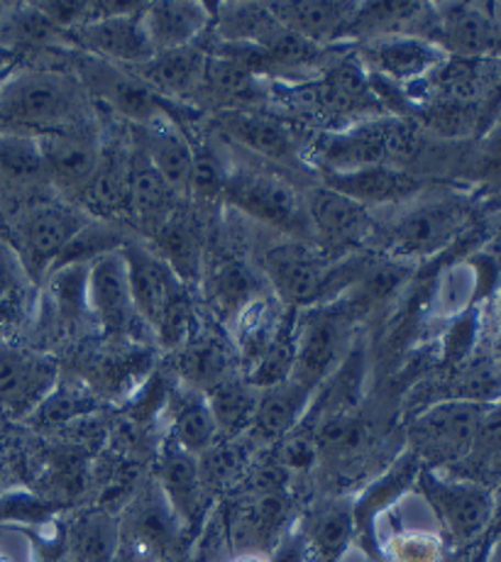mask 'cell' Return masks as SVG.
I'll return each instance as SVG.
<instances>
[{
  "mask_svg": "<svg viewBox=\"0 0 501 562\" xmlns=\"http://www.w3.org/2000/svg\"><path fill=\"white\" fill-rule=\"evenodd\" d=\"M475 215L470 196L431 183L411 201L372 213V245L387 257L411 262L443 252L460 237Z\"/></svg>",
  "mask_w": 501,
  "mask_h": 562,
  "instance_id": "cell-1",
  "label": "cell"
},
{
  "mask_svg": "<svg viewBox=\"0 0 501 562\" xmlns=\"http://www.w3.org/2000/svg\"><path fill=\"white\" fill-rule=\"evenodd\" d=\"M369 257L367 252L331 257L319 245L281 237L259 255V272L281 306L297 311L345 296L365 272Z\"/></svg>",
  "mask_w": 501,
  "mask_h": 562,
  "instance_id": "cell-2",
  "label": "cell"
},
{
  "mask_svg": "<svg viewBox=\"0 0 501 562\" xmlns=\"http://www.w3.org/2000/svg\"><path fill=\"white\" fill-rule=\"evenodd\" d=\"M81 83L69 74L27 67L0 81V130L32 137L89 125Z\"/></svg>",
  "mask_w": 501,
  "mask_h": 562,
  "instance_id": "cell-3",
  "label": "cell"
},
{
  "mask_svg": "<svg viewBox=\"0 0 501 562\" xmlns=\"http://www.w3.org/2000/svg\"><path fill=\"white\" fill-rule=\"evenodd\" d=\"M127 267L135 308L155 340L167 350H179L196 333L193 306L187 284L171 267L143 243H127L120 250Z\"/></svg>",
  "mask_w": 501,
  "mask_h": 562,
  "instance_id": "cell-4",
  "label": "cell"
},
{
  "mask_svg": "<svg viewBox=\"0 0 501 562\" xmlns=\"http://www.w3.org/2000/svg\"><path fill=\"white\" fill-rule=\"evenodd\" d=\"M223 201L281 237L313 243L303 191L263 159L227 161Z\"/></svg>",
  "mask_w": 501,
  "mask_h": 562,
  "instance_id": "cell-5",
  "label": "cell"
},
{
  "mask_svg": "<svg viewBox=\"0 0 501 562\" xmlns=\"http://www.w3.org/2000/svg\"><path fill=\"white\" fill-rule=\"evenodd\" d=\"M357 308L347 299L303 308L293 318L291 380L319 392V386L343 364L353 350Z\"/></svg>",
  "mask_w": 501,
  "mask_h": 562,
  "instance_id": "cell-6",
  "label": "cell"
},
{
  "mask_svg": "<svg viewBox=\"0 0 501 562\" xmlns=\"http://www.w3.org/2000/svg\"><path fill=\"white\" fill-rule=\"evenodd\" d=\"M89 221L91 215H86L79 205L54 199L32 201L18 213L13 237L8 243L13 245L32 284H40L42 279L49 277L64 247Z\"/></svg>",
  "mask_w": 501,
  "mask_h": 562,
  "instance_id": "cell-7",
  "label": "cell"
},
{
  "mask_svg": "<svg viewBox=\"0 0 501 562\" xmlns=\"http://www.w3.org/2000/svg\"><path fill=\"white\" fill-rule=\"evenodd\" d=\"M489 404L441 402L407 418V450L428 470H450L460 464L472 448L479 420Z\"/></svg>",
  "mask_w": 501,
  "mask_h": 562,
  "instance_id": "cell-8",
  "label": "cell"
},
{
  "mask_svg": "<svg viewBox=\"0 0 501 562\" xmlns=\"http://www.w3.org/2000/svg\"><path fill=\"white\" fill-rule=\"evenodd\" d=\"M413 490H419L438 518L448 543L455 548H472L485 538L492 521V486L457 480L423 468Z\"/></svg>",
  "mask_w": 501,
  "mask_h": 562,
  "instance_id": "cell-9",
  "label": "cell"
},
{
  "mask_svg": "<svg viewBox=\"0 0 501 562\" xmlns=\"http://www.w3.org/2000/svg\"><path fill=\"white\" fill-rule=\"evenodd\" d=\"M76 79L81 86L89 89L96 101L105 103L113 113L127 117L140 125H149L157 121H177V113H174V105H167L165 99L147 89V86L140 81L133 71L125 67H118L113 61L98 59L93 54H79L76 57Z\"/></svg>",
  "mask_w": 501,
  "mask_h": 562,
  "instance_id": "cell-10",
  "label": "cell"
},
{
  "mask_svg": "<svg viewBox=\"0 0 501 562\" xmlns=\"http://www.w3.org/2000/svg\"><path fill=\"white\" fill-rule=\"evenodd\" d=\"M120 540H127L137 555L147 560L177 562L189 546V533L181 526L177 514L162 494L159 484L152 480L140 486L127 504V516L120 531Z\"/></svg>",
  "mask_w": 501,
  "mask_h": 562,
  "instance_id": "cell-11",
  "label": "cell"
},
{
  "mask_svg": "<svg viewBox=\"0 0 501 562\" xmlns=\"http://www.w3.org/2000/svg\"><path fill=\"white\" fill-rule=\"evenodd\" d=\"M89 301L93 321L118 342L147 345L155 335L145 326L130 291L127 267L120 252L98 259L89 267Z\"/></svg>",
  "mask_w": 501,
  "mask_h": 562,
  "instance_id": "cell-12",
  "label": "cell"
},
{
  "mask_svg": "<svg viewBox=\"0 0 501 562\" xmlns=\"http://www.w3.org/2000/svg\"><path fill=\"white\" fill-rule=\"evenodd\" d=\"M201 286L205 304H209L213 316L223 321L225 326L249 301L271 291L263 272L249 259L235 252L231 245L211 243H205Z\"/></svg>",
  "mask_w": 501,
  "mask_h": 562,
  "instance_id": "cell-13",
  "label": "cell"
},
{
  "mask_svg": "<svg viewBox=\"0 0 501 562\" xmlns=\"http://www.w3.org/2000/svg\"><path fill=\"white\" fill-rule=\"evenodd\" d=\"M307 211L313 231V243L325 255L345 257L372 240V211L341 196L323 183H313L307 191Z\"/></svg>",
  "mask_w": 501,
  "mask_h": 562,
  "instance_id": "cell-14",
  "label": "cell"
},
{
  "mask_svg": "<svg viewBox=\"0 0 501 562\" xmlns=\"http://www.w3.org/2000/svg\"><path fill=\"white\" fill-rule=\"evenodd\" d=\"M394 115H372L315 139L311 161L323 175H343L375 165H387L389 130Z\"/></svg>",
  "mask_w": 501,
  "mask_h": 562,
  "instance_id": "cell-15",
  "label": "cell"
},
{
  "mask_svg": "<svg viewBox=\"0 0 501 562\" xmlns=\"http://www.w3.org/2000/svg\"><path fill=\"white\" fill-rule=\"evenodd\" d=\"M291 524L289 490H249L227 516V543L237 550V555H265Z\"/></svg>",
  "mask_w": 501,
  "mask_h": 562,
  "instance_id": "cell-16",
  "label": "cell"
},
{
  "mask_svg": "<svg viewBox=\"0 0 501 562\" xmlns=\"http://www.w3.org/2000/svg\"><path fill=\"white\" fill-rule=\"evenodd\" d=\"M450 54L421 35H385L363 42L367 74L389 86L421 83Z\"/></svg>",
  "mask_w": 501,
  "mask_h": 562,
  "instance_id": "cell-17",
  "label": "cell"
},
{
  "mask_svg": "<svg viewBox=\"0 0 501 562\" xmlns=\"http://www.w3.org/2000/svg\"><path fill=\"white\" fill-rule=\"evenodd\" d=\"M162 494L169 502L171 512L177 514L181 526L187 528L189 538L201 531V526L209 516L211 494L205 492L199 460L191 452L183 450L177 440L169 436L162 440L157 450V477Z\"/></svg>",
  "mask_w": 501,
  "mask_h": 562,
  "instance_id": "cell-18",
  "label": "cell"
},
{
  "mask_svg": "<svg viewBox=\"0 0 501 562\" xmlns=\"http://www.w3.org/2000/svg\"><path fill=\"white\" fill-rule=\"evenodd\" d=\"M57 382L59 367L47 355L15 345L0 348V408L10 416L27 420Z\"/></svg>",
  "mask_w": 501,
  "mask_h": 562,
  "instance_id": "cell-19",
  "label": "cell"
},
{
  "mask_svg": "<svg viewBox=\"0 0 501 562\" xmlns=\"http://www.w3.org/2000/svg\"><path fill=\"white\" fill-rule=\"evenodd\" d=\"M69 40L79 42L86 54H93L98 59L113 61L125 69H135L157 54L143 25V3L74 30Z\"/></svg>",
  "mask_w": 501,
  "mask_h": 562,
  "instance_id": "cell-20",
  "label": "cell"
},
{
  "mask_svg": "<svg viewBox=\"0 0 501 562\" xmlns=\"http://www.w3.org/2000/svg\"><path fill=\"white\" fill-rule=\"evenodd\" d=\"M433 42L453 57L497 59L501 57V27L487 15L485 5L453 3L433 5Z\"/></svg>",
  "mask_w": 501,
  "mask_h": 562,
  "instance_id": "cell-21",
  "label": "cell"
},
{
  "mask_svg": "<svg viewBox=\"0 0 501 562\" xmlns=\"http://www.w3.org/2000/svg\"><path fill=\"white\" fill-rule=\"evenodd\" d=\"M321 183L372 213L407 203L428 187L423 177L389 165L343 171V175H323Z\"/></svg>",
  "mask_w": 501,
  "mask_h": 562,
  "instance_id": "cell-22",
  "label": "cell"
},
{
  "mask_svg": "<svg viewBox=\"0 0 501 562\" xmlns=\"http://www.w3.org/2000/svg\"><path fill=\"white\" fill-rule=\"evenodd\" d=\"M423 470L421 460L413 456L411 450H401L394 458V462L379 474L375 482H369L363 494L353 502V521H355V536L363 538L365 548L369 550V555L375 560H382V553H379V543H377V521L379 516L389 512L401 496H404L409 490L416 486L419 472Z\"/></svg>",
  "mask_w": 501,
  "mask_h": 562,
  "instance_id": "cell-23",
  "label": "cell"
},
{
  "mask_svg": "<svg viewBox=\"0 0 501 562\" xmlns=\"http://www.w3.org/2000/svg\"><path fill=\"white\" fill-rule=\"evenodd\" d=\"M215 127L223 139H231L233 145L267 165L271 161V165H287L291 169L301 165L297 137L275 117L257 111H223L215 115Z\"/></svg>",
  "mask_w": 501,
  "mask_h": 562,
  "instance_id": "cell-24",
  "label": "cell"
},
{
  "mask_svg": "<svg viewBox=\"0 0 501 562\" xmlns=\"http://www.w3.org/2000/svg\"><path fill=\"white\" fill-rule=\"evenodd\" d=\"M40 149L45 159L47 179L59 189L76 193L91 181L103 159V149L89 125L64 130V133L42 135Z\"/></svg>",
  "mask_w": 501,
  "mask_h": 562,
  "instance_id": "cell-25",
  "label": "cell"
},
{
  "mask_svg": "<svg viewBox=\"0 0 501 562\" xmlns=\"http://www.w3.org/2000/svg\"><path fill=\"white\" fill-rule=\"evenodd\" d=\"M93 355L96 358L89 362V382L84 384L98 398L108 396L127 402L149 380L152 367H155V358H152L155 352L149 350V345L113 340L111 348Z\"/></svg>",
  "mask_w": 501,
  "mask_h": 562,
  "instance_id": "cell-26",
  "label": "cell"
},
{
  "mask_svg": "<svg viewBox=\"0 0 501 562\" xmlns=\"http://www.w3.org/2000/svg\"><path fill=\"white\" fill-rule=\"evenodd\" d=\"M269 95L265 77H259L235 57L213 52L205 59L203 79L193 101H215L221 111H255V105L263 103Z\"/></svg>",
  "mask_w": 501,
  "mask_h": 562,
  "instance_id": "cell-27",
  "label": "cell"
},
{
  "mask_svg": "<svg viewBox=\"0 0 501 562\" xmlns=\"http://www.w3.org/2000/svg\"><path fill=\"white\" fill-rule=\"evenodd\" d=\"M174 352H177V360H174L177 380L201 394H209L218 384L237 376L240 370V360L231 338H223V335L215 333L196 330Z\"/></svg>",
  "mask_w": 501,
  "mask_h": 562,
  "instance_id": "cell-28",
  "label": "cell"
},
{
  "mask_svg": "<svg viewBox=\"0 0 501 562\" xmlns=\"http://www.w3.org/2000/svg\"><path fill=\"white\" fill-rule=\"evenodd\" d=\"M152 250H155L165 262L171 267L183 284H193L201 281L203 257H205V237L201 233V225L196 215L183 209V205H174V209L152 225Z\"/></svg>",
  "mask_w": 501,
  "mask_h": 562,
  "instance_id": "cell-29",
  "label": "cell"
},
{
  "mask_svg": "<svg viewBox=\"0 0 501 562\" xmlns=\"http://www.w3.org/2000/svg\"><path fill=\"white\" fill-rule=\"evenodd\" d=\"M205 59H209V54L199 45H191L181 49L157 52L155 57L130 71H133L147 89L155 91L159 99L181 103L193 101L196 91H199Z\"/></svg>",
  "mask_w": 501,
  "mask_h": 562,
  "instance_id": "cell-30",
  "label": "cell"
},
{
  "mask_svg": "<svg viewBox=\"0 0 501 562\" xmlns=\"http://www.w3.org/2000/svg\"><path fill=\"white\" fill-rule=\"evenodd\" d=\"M313 394L315 392H311V389L301 386L293 380H287L277 386L265 389V392H259L257 411L247 436L255 442L277 446L281 438H287L291 430L307 418Z\"/></svg>",
  "mask_w": 501,
  "mask_h": 562,
  "instance_id": "cell-31",
  "label": "cell"
},
{
  "mask_svg": "<svg viewBox=\"0 0 501 562\" xmlns=\"http://www.w3.org/2000/svg\"><path fill=\"white\" fill-rule=\"evenodd\" d=\"M165 414L169 418V438L196 458L221 440L209 398L179 380L171 384Z\"/></svg>",
  "mask_w": 501,
  "mask_h": 562,
  "instance_id": "cell-32",
  "label": "cell"
},
{
  "mask_svg": "<svg viewBox=\"0 0 501 562\" xmlns=\"http://www.w3.org/2000/svg\"><path fill=\"white\" fill-rule=\"evenodd\" d=\"M137 149L174 191H187L193 147L183 127L169 117L137 127Z\"/></svg>",
  "mask_w": 501,
  "mask_h": 562,
  "instance_id": "cell-33",
  "label": "cell"
},
{
  "mask_svg": "<svg viewBox=\"0 0 501 562\" xmlns=\"http://www.w3.org/2000/svg\"><path fill=\"white\" fill-rule=\"evenodd\" d=\"M213 13L203 3L143 5V25L155 52L191 47L211 27Z\"/></svg>",
  "mask_w": 501,
  "mask_h": 562,
  "instance_id": "cell-34",
  "label": "cell"
},
{
  "mask_svg": "<svg viewBox=\"0 0 501 562\" xmlns=\"http://www.w3.org/2000/svg\"><path fill=\"white\" fill-rule=\"evenodd\" d=\"M359 3H271V13L281 27L311 45H329L345 37V30Z\"/></svg>",
  "mask_w": 501,
  "mask_h": 562,
  "instance_id": "cell-35",
  "label": "cell"
},
{
  "mask_svg": "<svg viewBox=\"0 0 501 562\" xmlns=\"http://www.w3.org/2000/svg\"><path fill=\"white\" fill-rule=\"evenodd\" d=\"M303 536L309 540L313 562H337L355 538L353 504L343 499H331L299 521Z\"/></svg>",
  "mask_w": 501,
  "mask_h": 562,
  "instance_id": "cell-36",
  "label": "cell"
},
{
  "mask_svg": "<svg viewBox=\"0 0 501 562\" xmlns=\"http://www.w3.org/2000/svg\"><path fill=\"white\" fill-rule=\"evenodd\" d=\"M221 45L267 47L285 32L269 5L263 3H221L211 8Z\"/></svg>",
  "mask_w": 501,
  "mask_h": 562,
  "instance_id": "cell-37",
  "label": "cell"
},
{
  "mask_svg": "<svg viewBox=\"0 0 501 562\" xmlns=\"http://www.w3.org/2000/svg\"><path fill=\"white\" fill-rule=\"evenodd\" d=\"M174 199H177V191L135 147L133 155H127V215L152 228L177 205Z\"/></svg>",
  "mask_w": 501,
  "mask_h": 562,
  "instance_id": "cell-38",
  "label": "cell"
},
{
  "mask_svg": "<svg viewBox=\"0 0 501 562\" xmlns=\"http://www.w3.org/2000/svg\"><path fill=\"white\" fill-rule=\"evenodd\" d=\"M98 406H101V398L84 382H57V386L42 398V404L32 411L27 424L37 430H45V434L64 430L93 416Z\"/></svg>",
  "mask_w": 501,
  "mask_h": 562,
  "instance_id": "cell-39",
  "label": "cell"
},
{
  "mask_svg": "<svg viewBox=\"0 0 501 562\" xmlns=\"http://www.w3.org/2000/svg\"><path fill=\"white\" fill-rule=\"evenodd\" d=\"M69 42L37 5H20L0 13V49H59Z\"/></svg>",
  "mask_w": 501,
  "mask_h": 562,
  "instance_id": "cell-40",
  "label": "cell"
},
{
  "mask_svg": "<svg viewBox=\"0 0 501 562\" xmlns=\"http://www.w3.org/2000/svg\"><path fill=\"white\" fill-rule=\"evenodd\" d=\"M205 398H209L211 414L215 418L218 436L221 438L247 436L257 411L259 392L243 380V374L231 376V380L218 384L209 394H205Z\"/></svg>",
  "mask_w": 501,
  "mask_h": 562,
  "instance_id": "cell-41",
  "label": "cell"
},
{
  "mask_svg": "<svg viewBox=\"0 0 501 562\" xmlns=\"http://www.w3.org/2000/svg\"><path fill=\"white\" fill-rule=\"evenodd\" d=\"M47 291L54 316L62 326L79 328L93 321L89 301V265H67L47 277Z\"/></svg>",
  "mask_w": 501,
  "mask_h": 562,
  "instance_id": "cell-42",
  "label": "cell"
},
{
  "mask_svg": "<svg viewBox=\"0 0 501 562\" xmlns=\"http://www.w3.org/2000/svg\"><path fill=\"white\" fill-rule=\"evenodd\" d=\"M45 159H42L40 139L23 133L0 130V181L10 187H35L45 181Z\"/></svg>",
  "mask_w": 501,
  "mask_h": 562,
  "instance_id": "cell-43",
  "label": "cell"
},
{
  "mask_svg": "<svg viewBox=\"0 0 501 562\" xmlns=\"http://www.w3.org/2000/svg\"><path fill=\"white\" fill-rule=\"evenodd\" d=\"M255 440L249 436L240 438H221L209 450L199 456V472L205 492L213 494L218 490H225L235 480L243 477L249 470V452H253Z\"/></svg>",
  "mask_w": 501,
  "mask_h": 562,
  "instance_id": "cell-44",
  "label": "cell"
},
{
  "mask_svg": "<svg viewBox=\"0 0 501 562\" xmlns=\"http://www.w3.org/2000/svg\"><path fill=\"white\" fill-rule=\"evenodd\" d=\"M120 531L113 514L93 509L79 516L71 526L69 546L79 562H113Z\"/></svg>",
  "mask_w": 501,
  "mask_h": 562,
  "instance_id": "cell-45",
  "label": "cell"
},
{
  "mask_svg": "<svg viewBox=\"0 0 501 562\" xmlns=\"http://www.w3.org/2000/svg\"><path fill=\"white\" fill-rule=\"evenodd\" d=\"M193 159H191V175L187 193L189 199L199 203H213L223 199L225 177H227V161L209 143H196L191 139Z\"/></svg>",
  "mask_w": 501,
  "mask_h": 562,
  "instance_id": "cell-46",
  "label": "cell"
},
{
  "mask_svg": "<svg viewBox=\"0 0 501 562\" xmlns=\"http://www.w3.org/2000/svg\"><path fill=\"white\" fill-rule=\"evenodd\" d=\"M379 553L385 562H443L445 538L431 531H411L397 528L379 543Z\"/></svg>",
  "mask_w": 501,
  "mask_h": 562,
  "instance_id": "cell-47",
  "label": "cell"
},
{
  "mask_svg": "<svg viewBox=\"0 0 501 562\" xmlns=\"http://www.w3.org/2000/svg\"><path fill=\"white\" fill-rule=\"evenodd\" d=\"M30 284L13 245L8 237H0V321H15L23 313Z\"/></svg>",
  "mask_w": 501,
  "mask_h": 562,
  "instance_id": "cell-48",
  "label": "cell"
},
{
  "mask_svg": "<svg viewBox=\"0 0 501 562\" xmlns=\"http://www.w3.org/2000/svg\"><path fill=\"white\" fill-rule=\"evenodd\" d=\"M62 509L40 492H8L0 496V521L15 524H45Z\"/></svg>",
  "mask_w": 501,
  "mask_h": 562,
  "instance_id": "cell-49",
  "label": "cell"
},
{
  "mask_svg": "<svg viewBox=\"0 0 501 562\" xmlns=\"http://www.w3.org/2000/svg\"><path fill=\"white\" fill-rule=\"evenodd\" d=\"M477 330H479V318L477 311H465L460 316H455L448 333L443 338V348H441V362L448 370H455V367H463L465 360L472 355V348L477 342Z\"/></svg>",
  "mask_w": 501,
  "mask_h": 562,
  "instance_id": "cell-50",
  "label": "cell"
},
{
  "mask_svg": "<svg viewBox=\"0 0 501 562\" xmlns=\"http://www.w3.org/2000/svg\"><path fill=\"white\" fill-rule=\"evenodd\" d=\"M472 177L479 181H499L501 179V117L497 125L489 130L487 139L482 143L475 161H472Z\"/></svg>",
  "mask_w": 501,
  "mask_h": 562,
  "instance_id": "cell-51",
  "label": "cell"
},
{
  "mask_svg": "<svg viewBox=\"0 0 501 562\" xmlns=\"http://www.w3.org/2000/svg\"><path fill=\"white\" fill-rule=\"evenodd\" d=\"M267 562H313L309 540L303 536L299 521H293L289 531L277 540L275 548L267 553Z\"/></svg>",
  "mask_w": 501,
  "mask_h": 562,
  "instance_id": "cell-52",
  "label": "cell"
},
{
  "mask_svg": "<svg viewBox=\"0 0 501 562\" xmlns=\"http://www.w3.org/2000/svg\"><path fill=\"white\" fill-rule=\"evenodd\" d=\"M492 499H494L492 521H489V528H487V533H485L487 543H494V540L501 536V480L497 484V490H492Z\"/></svg>",
  "mask_w": 501,
  "mask_h": 562,
  "instance_id": "cell-53",
  "label": "cell"
},
{
  "mask_svg": "<svg viewBox=\"0 0 501 562\" xmlns=\"http://www.w3.org/2000/svg\"><path fill=\"white\" fill-rule=\"evenodd\" d=\"M231 562H267L265 555H253V553H243V555H235Z\"/></svg>",
  "mask_w": 501,
  "mask_h": 562,
  "instance_id": "cell-54",
  "label": "cell"
},
{
  "mask_svg": "<svg viewBox=\"0 0 501 562\" xmlns=\"http://www.w3.org/2000/svg\"><path fill=\"white\" fill-rule=\"evenodd\" d=\"M489 562H501V536L492 543V550H489Z\"/></svg>",
  "mask_w": 501,
  "mask_h": 562,
  "instance_id": "cell-55",
  "label": "cell"
},
{
  "mask_svg": "<svg viewBox=\"0 0 501 562\" xmlns=\"http://www.w3.org/2000/svg\"><path fill=\"white\" fill-rule=\"evenodd\" d=\"M5 468V450H3V442H0V474H3Z\"/></svg>",
  "mask_w": 501,
  "mask_h": 562,
  "instance_id": "cell-56",
  "label": "cell"
},
{
  "mask_svg": "<svg viewBox=\"0 0 501 562\" xmlns=\"http://www.w3.org/2000/svg\"><path fill=\"white\" fill-rule=\"evenodd\" d=\"M499 355H501V304H499Z\"/></svg>",
  "mask_w": 501,
  "mask_h": 562,
  "instance_id": "cell-57",
  "label": "cell"
},
{
  "mask_svg": "<svg viewBox=\"0 0 501 562\" xmlns=\"http://www.w3.org/2000/svg\"><path fill=\"white\" fill-rule=\"evenodd\" d=\"M0 562H10L8 553H3V548H0Z\"/></svg>",
  "mask_w": 501,
  "mask_h": 562,
  "instance_id": "cell-58",
  "label": "cell"
},
{
  "mask_svg": "<svg viewBox=\"0 0 501 562\" xmlns=\"http://www.w3.org/2000/svg\"><path fill=\"white\" fill-rule=\"evenodd\" d=\"M499 477H501V460H499Z\"/></svg>",
  "mask_w": 501,
  "mask_h": 562,
  "instance_id": "cell-59",
  "label": "cell"
}]
</instances>
